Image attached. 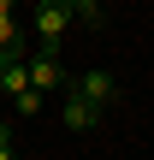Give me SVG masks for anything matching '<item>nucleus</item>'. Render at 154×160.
<instances>
[{"mask_svg":"<svg viewBox=\"0 0 154 160\" xmlns=\"http://www.w3.org/2000/svg\"><path fill=\"white\" fill-rule=\"evenodd\" d=\"M30 24H36V48L59 53V42H65V30H71V6H65V0H36V6H30Z\"/></svg>","mask_w":154,"mask_h":160,"instance_id":"obj_1","label":"nucleus"},{"mask_svg":"<svg viewBox=\"0 0 154 160\" xmlns=\"http://www.w3.org/2000/svg\"><path fill=\"white\" fill-rule=\"evenodd\" d=\"M24 65H30V83H36L42 95H59V89H71V71H65V59H59V53L36 48V53H30Z\"/></svg>","mask_w":154,"mask_h":160,"instance_id":"obj_2","label":"nucleus"},{"mask_svg":"<svg viewBox=\"0 0 154 160\" xmlns=\"http://www.w3.org/2000/svg\"><path fill=\"white\" fill-rule=\"evenodd\" d=\"M71 89H77L83 101H95L101 113L119 101V83H113V71H77V77H71Z\"/></svg>","mask_w":154,"mask_h":160,"instance_id":"obj_3","label":"nucleus"},{"mask_svg":"<svg viewBox=\"0 0 154 160\" xmlns=\"http://www.w3.org/2000/svg\"><path fill=\"white\" fill-rule=\"evenodd\" d=\"M59 119H65V131H95V125H101V107H95V101H83L77 89H65Z\"/></svg>","mask_w":154,"mask_h":160,"instance_id":"obj_4","label":"nucleus"},{"mask_svg":"<svg viewBox=\"0 0 154 160\" xmlns=\"http://www.w3.org/2000/svg\"><path fill=\"white\" fill-rule=\"evenodd\" d=\"M12 113H24V119H36V113H47V95H42L36 83H30V89H18V95H12Z\"/></svg>","mask_w":154,"mask_h":160,"instance_id":"obj_5","label":"nucleus"},{"mask_svg":"<svg viewBox=\"0 0 154 160\" xmlns=\"http://www.w3.org/2000/svg\"><path fill=\"white\" fill-rule=\"evenodd\" d=\"M18 89H30V65L18 59V65H0V95H18Z\"/></svg>","mask_w":154,"mask_h":160,"instance_id":"obj_6","label":"nucleus"},{"mask_svg":"<svg viewBox=\"0 0 154 160\" xmlns=\"http://www.w3.org/2000/svg\"><path fill=\"white\" fill-rule=\"evenodd\" d=\"M65 6H71V18H77V24H89V30L107 18V0H65Z\"/></svg>","mask_w":154,"mask_h":160,"instance_id":"obj_7","label":"nucleus"},{"mask_svg":"<svg viewBox=\"0 0 154 160\" xmlns=\"http://www.w3.org/2000/svg\"><path fill=\"white\" fill-rule=\"evenodd\" d=\"M18 59H30V36H12V42H0V65H18Z\"/></svg>","mask_w":154,"mask_h":160,"instance_id":"obj_8","label":"nucleus"},{"mask_svg":"<svg viewBox=\"0 0 154 160\" xmlns=\"http://www.w3.org/2000/svg\"><path fill=\"white\" fill-rule=\"evenodd\" d=\"M0 160H24V154H18V142H12V125H0Z\"/></svg>","mask_w":154,"mask_h":160,"instance_id":"obj_9","label":"nucleus"},{"mask_svg":"<svg viewBox=\"0 0 154 160\" xmlns=\"http://www.w3.org/2000/svg\"><path fill=\"white\" fill-rule=\"evenodd\" d=\"M18 36V12H0V42H12Z\"/></svg>","mask_w":154,"mask_h":160,"instance_id":"obj_10","label":"nucleus"},{"mask_svg":"<svg viewBox=\"0 0 154 160\" xmlns=\"http://www.w3.org/2000/svg\"><path fill=\"white\" fill-rule=\"evenodd\" d=\"M0 12H18V0H0Z\"/></svg>","mask_w":154,"mask_h":160,"instance_id":"obj_11","label":"nucleus"}]
</instances>
